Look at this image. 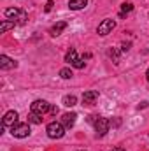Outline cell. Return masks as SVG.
<instances>
[{
    "mask_svg": "<svg viewBox=\"0 0 149 151\" xmlns=\"http://www.w3.org/2000/svg\"><path fill=\"white\" fill-rule=\"evenodd\" d=\"M4 14H5L7 19L14 21L16 25H27V21H28V14H27V11L18 9V7H9V9L4 11Z\"/></svg>",
    "mask_w": 149,
    "mask_h": 151,
    "instance_id": "cell-1",
    "label": "cell"
},
{
    "mask_svg": "<svg viewBox=\"0 0 149 151\" xmlns=\"http://www.w3.org/2000/svg\"><path fill=\"white\" fill-rule=\"evenodd\" d=\"M65 127H63V123L62 121H51L47 127H46V134H47V137L49 139H62L63 135H65Z\"/></svg>",
    "mask_w": 149,
    "mask_h": 151,
    "instance_id": "cell-2",
    "label": "cell"
},
{
    "mask_svg": "<svg viewBox=\"0 0 149 151\" xmlns=\"http://www.w3.org/2000/svg\"><path fill=\"white\" fill-rule=\"evenodd\" d=\"M30 123H16L14 127H11V134L16 139H25L30 135Z\"/></svg>",
    "mask_w": 149,
    "mask_h": 151,
    "instance_id": "cell-3",
    "label": "cell"
},
{
    "mask_svg": "<svg viewBox=\"0 0 149 151\" xmlns=\"http://www.w3.org/2000/svg\"><path fill=\"white\" fill-rule=\"evenodd\" d=\"M65 62L70 63L74 69H82V67H84V58H79V56H77V51H75L74 47H70V49L67 51Z\"/></svg>",
    "mask_w": 149,
    "mask_h": 151,
    "instance_id": "cell-4",
    "label": "cell"
},
{
    "mask_svg": "<svg viewBox=\"0 0 149 151\" xmlns=\"http://www.w3.org/2000/svg\"><path fill=\"white\" fill-rule=\"evenodd\" d=\"M114 28H116V19L107 18V19H104V21L98 25V28H97V34H98L100 37H105V35L112 34V30H114Z\"/></svg>",
    "mask_w": 149,
    "mask_h": 151,
    "instance_id": "cell-5",
    "label": "cell"
},
{
    "mask_svg": "<svg viewBox=\"0 0 149 151\" xmlns=\"http://www.w3.org/2000/svg\"><path fill=\"white\" fill-rule=\"evenodd\" d=\"M30 109H32V113L46 114V113H49V109H51V104H49L47 100H42V99H39V100H34V102H32Z\"/></svg>",
    "mask_w": 149,
    "mask_h": 151,
    "instance_id": "cell-6",
    "label": "cell"
},
{
    "mask_svg": "<svg viewBox=\"0 0 149 151\" xmlns=\"http://www.w3.org/2000/svg\"><path fill=\"white\" fill-rule=\"evenodd\" d=\"M109 128H111V121L107 119V118H98L97 119V123H95V130H97V135L98 137H104L107 132H109Z\"/></svg>",
    "mask_w": 149,
    "mask_h": 151,
    "instance_id": "cell-7",
    "label": "cell"
},
{
    "mask_svg": "<svg viewBox=\"0 0 149 151\" xmlns=\"http://www.w3.org/2000/svg\"><path fill=\"white\" fill-rule=\"evenodd\" d=\"M98 100V91L97 90H88L82 93V104L84 106H95V102Z\"/></svg>",
    "mask_w": 149,
    "mask_h": 151,
    "instance_id": "cell-8",
    "label": "cell"
},
{
    "mask_svg": "<svg viewBox=\"0 0 149 151\" xmlns=\"http://www.w3.org/2000/svg\"><path fill=\"white\" fill-rule=\"evenodd\" d=\"M16 67H18V63L12 58H9L7 55H0V69L2 70H11V69H16Z\"/></svg>",
    "mask_w": 149,
    "mask_h": 151,
    "instance_id": "cell-9",
    "label": "cell"
},
{
    "mask_svg": "<svg viewBox=\"0 0 149 151\" xmlns=\"http://www.w3.org/2000/svg\"><path fill=\"white\" fill-rule=\"evenodd\" d=\"M16 123H18V113L16 111H7L4 114V119H2L4 127H14Z\"/></svg>",
    "mask_w": 149,
    "mask_h": 151,
    "instance_id": "cell-10",
    "label": "cell"
},
{
    "mask_svg": "<svg viewBox=\"0 0 149 151\" xmlns=\"http://www.w3.org/2000/svg\"><path fill=\"white\" fill-rule=\"evenodd\" d=\"M75 119H77V114L75 113H65L62 116V123L65 128H72L75 125Z\"/></svg>",
    "mask_w": 149,
    "mask_h": 151,
    "instance_id": "cell-11",
    "label": "cell"
},
{
    "mask_svg": "<svg viewBox=\"0 0 149 151\" xmlns=\"http://www.w3.org/2000/svg\"><path fill=\"white\" fill-rule=\"evenodd\" d=\"M65 28H67V21H58V23H54V25L49 28V34H51L53 37H58Z\"/></svg>",
    "mask_w": 149,
    "mask_h": 151,
    "instance_id": "cell-12",
    "label": "cell"
},
{
    "mask_svg": "<svg viewBox=\"0 0 149 151\" xmlns=\"http://www.w3.org/2000/svg\"><path fill=\"white\" fill-rule=\"evenodd\" d=\"M88 5V0H70L69 2V9L70 11H81Z\"/></svg>",
    "mask_w": 149,
    "mask_h": 151,
    "instance_id": "cell-13",
    "label": "cell"
},
{
    "mask_svg": "<svg viewBox=\"0 0 149 151\" xmlns=\"http://www.w3.org/2000/svg\"><path fill=\"white\" fill-rule=\"evenodd\" d=\"M14 27H16V23H14V21H11V19H4V21L0 23V34H5V32L12 30Z\"/></svg>",
    "mask_w": 149,
    "mask_h": 151,
    "instance_id": "cell-14",
    "label": "cell"
},
{
    "mask_svg": "<svg viewBox=\"0 0 149 151\" xmlns=\"http://www.w3.org/2000/svg\"><path fill=\"white\" fill-rule=\"evenodd\" d=\"M133 11V4L132 2H125V4H121V11H119V18H125L128 12H132Z\"/></svg>",
    "mask_w": 149,
    "mask_h": 151,
    "instance_id": "cell-15",
    "label": "cell"
},
{
    "mask_svg": "<svg viewBox=\"0 0 149 151\" xmlns=\"http://www.w3.org/2000/svg\"><path fill=\"white\" fill-rule=\"evenodd\" d=\"M62 104H63L65 107H74L75 104H77V97H75V95H65L63 100H62Z\"/></svg>",
    "mask_w": 149,
    "mask_h": 151,
    "instance_id": "cell-16",
    "label": "cell"
},
{
    "mask_svg": "<svg viewBox=\"0 0 149 151\" xmlns=\"http://www.w3.org/2000/svg\"><path fill=\"white\" fill-rule=\"evenodd\" d=\"M42 116H44V114L30 113V114H28V123H34V125H40V123H42Z\"/></svg>",
    "mask_w": 149,
    "mask_h": 151,
    "instance_id": "cell-17",
    "label": "cell"
},
{
    "mask_svg": "<svg viewBox=\"0 0 149 151\" xmlns=\"http://www.w3.org/2000/svg\"><path fill=\"white\" fill-rule=\"evenodd\" d=\"M72 70H70V69H69V67H65V69H62V70H60V77H62V79H70V77H72Z\"/></svg>",
    "mask_w": 149,
    "mask_h": 151,
    "instance_id": "cell-18",
    "label": "cell"
},
{
    "mask_svg": "<svg viewBox=\"0 0 149 151\" xmlns=\"http://www.w3.org/2000/svg\"><path fill=\"white\" fill-rule=\"evenodd\" d=\"M109 56L114 60V63H119V53H117V49H109Z\"/></svg>",
    "mask_w": 149,
    "mask_h": 151,
    "instance_id": "cell-19",
    "label": "cell"
},
{
    "mask_svg": "<svg viewBox=\"0 0 149 151\" xmlns=\"http://www.w3.org/2000/svg\"><path fill=\"white\" fill-rule=\"evenodd\" d=\"M53 5H54V4H53V0H47V2H46V12H49V11L53 9Z\"/></svg>",
    "mask_w": 149,
    "mask_h": 151,
    "instance_id": "cell-20",
    "label": "cell"
},
{
    "mask_svg": "<svg viewBox=\"0 0 149 151\" xmlns=\"http://www.w3.org/2000/svg\"><path fill=\"white\" fill-rule=\"evenodd\" d=\"M128 49H130V42H123V44H121V51L125 53V51H128Z\"/></svg>",
    "mask_w": 149,
    "mask_h": 151,
    "instance_id": "cell-21",
    "label": "cell"
},
{
    "mask_svg": "<svg viewBox=\"0 0 149 151\" xmlns=\"http://www.w3.org/2000/svg\"><path fill=\"white\" fill-rule=\"evenodd\" d=\"M49 113H51V114H54V116H56V114H58V107H56V106H51V109H49Z\"/></svg>",
    "mask_w": 149,
    "mask_h": 151,
    "instance_id": "cell-22",
    "label": "cell"
},
{
    "mask_svg": "<svg viewBox=\"0 0 149 151\" xmlns=\"http://www.w3.org/2000/svg\"><path fill=\"white\" fill-rule=\"evenodd\" d=\"M111 151H126V150H125V148H112Z\"/></svg>",
    "mask_w": 149,
    "mask_h": 151,
    "instance_id": "cell-23",
    "label": "cell"
},
{
    "mask_svg": "<svg viewBox=\"0 0 149 151\" xmlns=\"http://www.w3.org/2000/svg\"><path fill=\"white\" fill-rule=\"evenodd\" d=\"M146 79L149 81V69H148V72H146Z\"/></svg>",
    "mask_w": 149,
    "mask_h": 151,
    "instance_id": "cell-24",
    "label": "cell"
},
{
    "mask_svg": "<svg viewBox=\"0 0 149 151\" xmlns=\"http://www.w3.org/2000/svg\"><path fill=\"white\" fill-rule=\"evenodd\" d=\"M81 151H84V150H81Z\"/></svg>",
    "mask_w": 149,
    "mask_h": 151,
    "instance_id": "cell-25",
    "label": "cell"
}]
</instances>
